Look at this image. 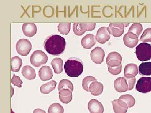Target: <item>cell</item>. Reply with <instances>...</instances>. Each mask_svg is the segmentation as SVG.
Instances as JSON below:
<instances>
[{
	"label": "cell",
	"mask_w": 151,
	"mask_h": 113,
	"mask_svg": "<svg viewBox=\"0 0 151 113\" xmlns=\"http://www.w3.org/2000/svg\"><path fill=\"white\" fill-rule=\"evenodd\" d=\"M66 44L64 38L59 35H52L47 38L45 40L44 47L49 54L58 55L63 53Z\"/></svg>",
	"instance_id": "cell-1"
},
{
	"label": "cell",
	"mask_w": 151,
	"mask_h": 113,
	"mask_svg": "<svg viewBox=\"0 0 151 113\" xmlns=\"http://www.w3.org/2000/svg\"><path fill=\"white\" fill-rule=\"evenodd\" d=\"M64 68L65 73L69 77L76 78L83 73V63L77 58H70L65 62Z\"/></svg>",
	"instance_id": "cell-2"
},
{
	"label": "cell",
	"mask_w": 151,
	"mask_h": 113,
	"mask_svg": "<svg viewBox=\"0 0 151 113\" xmlns=\"http://www.w3.org/2000/svg\"><path fill=\"white\" fill-rule=\"evenodd\" d=\"M137 58L141 61H146L151 59V45L143 42L139 44L136 48Z\"/></svg>",
	"instance_id": "cell-3"
},
{
	"label": "cell",
	"mask_w": 151,
	"mask_h": 113,
	"mask_svg": "<svg viewBox=\"0 0 151 113\" xmlns=\"http://www.w3.org/2000/svg\"><path fill=\"white\" fill-rule=\"evenodd\" d=\"M30 59L32 65L35 67H38L46 64L48 61V57L44 51L38 50L33 52Z\"/></svg>",
	"instance_id": "cell-4"
},
{
	"label": "cell",
	"mask_w": 151,
	"mask_h": 113,
	"mask_svg": "<svg viewBox=\"0 0 151 113\" xmlns=\"http://www.w3.org/2000/svg\"><path fill=\"white\" fill-rule=\"evenodd\" d=\"M32 45L30 41L26 39H19L16 44L17 52L22 56H26L31 51Z\"/></svg>",
	"instance_id": "cell-5"
},
{
	"label": "cell",
	"mask_w": 151,
	"mask_h": 113,
	"mask_svg": "<svg viewBox=\"0 0 151 113\" xmlns=\"http://www.w3.org/2000/svg\"><path fill=\"white\" fill-rule=\"evenodd\" d=\"M136 89L138 92L143 94L151 92V77H142L140 78L136 84Z\"/></svg>",
	"instance_id": "cell-6"
},
{
	"label": "cell",
	"mask_w": 151,
	"mask_h": 113,
	"mask_svg": "<svg viewBox=\"0 0 151 113\" xmlns=\"http://www.w3.org/2000/svg\"><path fill=\"white\" fill-rule=\"evenodd\" d=\"M122 57L121 54L117 52H111L106 58V63L108 67H118L122 65Z\"/></svg>",
	"instance_id": "cell-7"
},
{
	"label": "cell",
	"mask_w": 151,
	"mask_h": 113,
	"mask_svg": "<svg viewBox=\"0 0 151 113\" xmlns=\"http://www.w3.org/2000/svg\"><path fill=\"white\" fill-rule=\"evenodd\" d=\"M105 51L101 47H95L91 51L90 57L94 63L100 64L104 61L105 58Z\"/></svg>",
	"instance_id": "cell-8"
},
{
	"label": "cell",
	"mask_w": 151,
	"mask_h": 113,
	"mask_svg": "<svg viewBox=\"0 0 151 113\" xmlns=\"http://www.w3.org/2000/svg\"><path fill=\"white\" fill-rule=\"evenodd\" d=\"M108 29L110 34L114 37H119L124 34L125 26L124 23H111Z\"/></svg>",
	"instance_id": "cell-9"
},
{
	"label": "cell",
	"mask_w": 151,
	"mask_h": 113,
	"mask_svg": "<svg viewBox=\"0 0 151 113\" xmlns=\"http://www.w3.org/2000/svg\"><path fill=\"white\" fill-rule=\"evenodd\" d=\"M111 38V34L108 31V28L102 27L97 31L95 36V39L98 43L104 44L108 41Z\"/></svg>",
	"instance_id": "cell-10"
},
{
	"label": "cell",
	"mask_w": 151,
	"mask_h": 113,
	"mask_svg": "<svg viewBox=\"0 0 151 113\" xmlns=\"http://www.w3.org/2000/svg\"><path fill=\"white\" fill-rule=\"evenodd\" d=\"M123 40L125 45L130 48H134L139 42L138 36L130 32H128L124 36Z\"/></svg>",
	"instance_id": "cell-11"
},
{
	"label": "cell",
	"mask_w": 151,
	"mask_h": 113,
	"mask_svg": "<svg viewBox=\"0 0 151 113\" xmlns=\"http://www.w3.org/2000/svg\"><path fill=\"white\" fill-rule=\"evenodd\" d=\"M114 87L117 92L123 93L129 90V86L125 77L117 78L114 82Z\"/></svg>",
	"instance_id": "cell-12"
},
{
	"label": "cell",
	"mask_w": 151,
	"mask_h": 113,
	"mask_svg": "<svg viewBox=\"0 0 151 113\" xmlns=\"http://www.w3.org/2000/svg\"><path fill=\"white\" fill-rule=\"evenodd\" d=\"M88 109L90 113H103L104 108L98 100L92 99L88 104Z\"/></svg>",
	"instance_id": "cell-13"
},
{
	"label": "cell",
	"mask_w": 151,
	"mask_h": 113,
	"mask_svg": "<svg viewBox=\"0 0 151 113\" xmlns=\"http://www.w3.org/2000/svg\"><path fill=\"white\" fill-rule=\"evenodd\" d=\"M23 32L28 37H32L35 35L37 32V27L34 23H27L22 25Z\"/></svg>",
	"instance_id": "cell-14"
},
{
	"label": "cell",
	"mask_w": 151,
	"mask_h": 113,
	"mask_svg": "<svg viewBox=\"0 0 151 113\" xmlns=\"http://www.w3.org/2000/svg\"><path fill=\"white\" fill-rule=\"evenodd\" d=\"M38 75L42 81H48L53 77V72L49 66H43L39 70Z\"/></svg>",
	"instance_id": "cell-15"
},
{
	"label": "cell",
	"mask_w": 151,
	"mask_h": 113,
	"mask_svg": "<svg viewBox=\"0 0 151 113\" xmlns=\"http://www.w3.org/2000/svg\"><path fill=\"white\" fill-rule=\"evenodd\" d=\"M139 73L137 66L134 63H130L126 65L124 68V74L125 77L132 78L135 77Z\"/></svg>",
	"instance_id": "cell-16"
},
{
	"label": "cell",
	"mask_w": 151,
	"mask_h": 113,
	"mask_svg": "<svg viewBox=\"0 0 151 113\" xmlns=\"http://www.w3.org/2000/svg\"><path fill=\"white\" fill-rule=\"evenodd\" d=\"M96 40L95 36L92 34H88L85 35L81 41V44L83 48L86 49H90L96 44Z\"/></svg>",
	"instance_id": "cell-17"
},
{
	"label": "cell",
	"mask_w": 151,
	"mask_h": 113,
	"mask_svg": "<svg viewBox=\"0 0 151 113\" xmlns=\"http://www.w3.org/2000/svg\"><path fill=\"white\" fill-rule=\"evenodd\" d=\"M113 109L115 113H126L128 107L127 104L119 99L113 100L112 102Z\"/></svg>",
	"instance_id": "cell-18"
},
{
	"label": "cell",
	"mask_w": 151,
	"mask_h": 113,
	"mask_svg": "<svg viewBox=\"0 0 151 113\" xmlns=\"http://www.w3.org/2000/svg\"><path fill=\"white\" fill-rule=\"evenodd\" d=\"M59 98L61 102L68 104L72 100V92L68 89H63L59 92Z\"/></svg>",
	"instance_id": "cell-19"
},
{
	"label": "cell",
	"mask_w": 151,
	"mask_h": 113,
	"mask_svg": "<svg viewBox=\"0 0 151 113\" xmlns=\"http://www.w3.org/2000/svg\"><path fill=\"white\" fill-rule=\"evenodd\" d=\"M89 92L92 95L94 96H98L101 95L103 91V85L101 83L97 81H94L90 84L89 87Z\"/></svg>",
	"instance_id": "cell-20"
},
{
	"label": "cell",
	"mask_w": 151,
	"mask_h": 113,
	"mask_svg": "<svg viewBox=\"0 0 151 113\" xmlns=\"http://www.w3.org/2000/svg\"><path fill=\"white\" fill-rule=\"evenodd\" d=\"M22 73L23 76L27 80H34L35 78V70L29 65H25L22 69Z\"/></svg>",
	"instance_id": "cell-21"
},
{
	"label": "cell",
	"mask_w": 151,
	"mask_h": 113,
	"mask_svg": "<svg viewBox=\"0 0 151 113\" xmlns=\"http://www.w3.org/2000/svg\"><path fill=\"white\" fill-rule=\"evenodd\" d=\"M57 83L55 81H51L43 85L40 88V92L42 94H47L52 92L56 88Z\"/></svg>",
	"instance_id": "cell-22"
},
{
	"label": "cell",
	"mask_w": 151,
	"mask_h": 113,
	"mask_svg": "<svg viewBox=\"0 0 151 113\" xmlns=\"http://www.w3.org/2000/svg\"><path fill=\"white\" fill-rule=\"evenodd\" d=\"M22 65L21 58L17 56H14L11 58V69L13 72H19Z\"/></svg>",
	"instance_id": "cell-23"
},
{
	"label": "cell",
	"mask_w": 151,
	"mask_h": 113,
	"mask_svg": "<svg viewBox=\"0 0 151 113\" xmlns=\"http://www.w3.org/2000/svg\"><path fill=\"white\" fill-rule=\"evenodd\" d=\"M139 73L141 75H151V62L141 63L139 67Z\"/></svg>",
	"instance_id": "cell-24"
},
{
	"label": "cell",
	"mask_w": 151,
	"mask_h": 113,
	"mask_svg": "<svg viewBox=\"0 0 151 113\" xmlns=\"http://www.w3.org/2000/svg\"><path fill=\"white\" fill-rule=\"evenodd\" d=\"M63 61L61 58H55L52 59L51 62V65L54 69L55 73L56 74H60L63 72Z\"/></svg>",
	"instance_id": "cell-25"
},
{
	"label": "cell",
	"mask_w": 151,
	"mask_h": 113,
	"mask_svg": "<svg viewBox=\"0 0 151 113\" xmlns=\"http://www.w3.org/2000/svg\"><path fill=\"white\" fill-rule=\"evenodd\" d=\"M119 100L123 101L127 104L128 108H131L134 107L136 103V100L133 96L129 94L122 95L119 99Z\"/></svg>",
	"instance_id": "cell-26"
},
{
	"label": "cell",
	"mask_w": 151,
	"mask_h": 113,
	"mask_svg": "<svg viewBox=\"0 0 151 113\" xmlns=\"http://www.w3.org/2000/svg\"><path fill=\"white\" fill-rule=\"evenodd\" d=\"M63 89H68L71 92H73V85L71 81L67 79H63L60 81L58 90L59 92Z\"/></svg>",
	"instance_id": "cell-27"
},
{
	"label": "cell",
	"mask_w": 151,
	"mask_h": 113,
	"mask_svg": "<svg viewBox=\"0 0 151 113\" xmlns=\"http://www.w3.org/2000/svg\"><path fill=\"white\" fill-rule=\"evenodd\" d=\"M143 31V26L139 23L133 24L129 29L128 32H132L139 37Z\"/></svg>",
	"instance_id": "cell-28"
},
{
	"label": "cell",
	"mask_w": 151,
	"mask_h": 113,
	"mask_svg": "<svg viewBox=\"0 0 151 113\" xmlns=\"http://www.w3.org/2000/svg\"><path fill=\"white\" fill-rule=\"evenodd\" d=\"M97 81L96 78L92 76H87L85 77L82 81V87L85 91L89 92V87L90 84L94 81Z\"/></svg>",
	"instance_id": "cell-29"
},
{
	"label": "cell",
	"mask_w": 151,
	"mask_h": 113,
	"mask_svg": "<svg viewBox=\"0 0 151 113\" xmlns=\"http://www.w3.org/2000/svg\"><path fill=\"white\" fill-rule=\"evenodd\" d=\"M70 23H60L58 26V30L61 34L67 35L71 29Z\"/></svg>",
	"instance_id": "cell-30"
},
{
	"label": "cell",
	"mask_w": 151,
	"mask_h": 113,
	"mask_svg": "<svg viewBox=\"0 0 151 113\" xmlns=\"http://www.w3.org/2000/svg\"><path fill=\"white\" fill-rule=\"evenodd\" d=\"M64 109L58 103H53L49 107L48 113H63Z\"/></svg>",
	"instance_id": "cell-31"
},
{
	"label": "cell",
	"mask_w": 151,
	"mask_h": 113,
	"mask_svg": "<svg viewBox=\"0 0 151 113\" xmlns=\"http://www.w3.org/2000/svg\"><path fill=\"white\" fill-rule=\"evenodd\" d=\"M140 39L144 42H151V28L145 30Z\"/></svg>",
	"instance_id": "cell-32"
},
{
	"label": "cell",
	"mask_w": 151,
	"mask_h": 113,
	"mask_svg": "<svg viewBox=\"0 0 151 113\" xmlns=\"http://www.w3.org/2000/svg\"><path fill=\"white\" fill-rule=\"evenodd\" d=\"M95 23H80V28L85 32L93 31L95 29Z\"/></svg>",
	"instance_id": "cell-33"
},
{
	"label": "cell",
	"mask_w": 151,
	"mask_h": 113,
	"mask_svg": "<svg viewBox=\"0 0 151 113\" xmlns=\"http://www.w3.org/2000/svg\"><path fill=\"white\" fill-rule=\"evenodd\" d=\"M11 83L19 88H21L22 84H23L22 81L21 80L20 77L19 76H17L15 74H14L12 78L11 79Z\"/></svg>",
	"instance_id": "cell-34"
},
{
	"label": "cell",
	"mask_w": 151,
	"mask_h": 113,
	"mask_svg": "<svg viewBox=\"0 0 151 113\" xmlns=\"http://www.w3.org/2000/svg\"><path fill=\"white\" fill-rule=\"evenodd\" d=\"M122 65L118 67H108V70L109 73L112 75H119L122 72Z\"/></svg>",
	"instance_id": "cell-35"
},
{
	"label": "cell",
	"mask_w": 151,
	"mask_h": 113,
	"mask_svg": "<svg viewBox=\"0 0 151 113\" xmlns=\"http://www.w3.org/2000/svg\"><path fill=\"white\" fill-rule=\"evenodd\" d=\"M73 30L76 35L81 36L85 32L81 29L80 27V23H74L73 26Z\"/></svg>",
	"instance_id": "cell-36"
},
{
	"label": "cell",
	"mask_w": 151,
	"mask_h": 113,
	"mask_svg": "<svg viewBox=\"0 0 151 113\" xmlns=\"http://www.w3.org/2000/svg\"><path fill=\"white\" fill-rule=\"evenodd\" d=\"M128 83V86H129V90L128 91H131L134 89V87L135 83H136V79L135 77L132 78H126Z\"/></svg>",
	"instance_id": "cell-37"
},
{
	"label": "cell",
	"mask_w": 151,
	"mask_h": 113,
	"mask_svg": "<svg viewBox=\"0 0 151 113\" xmlns=\"http://www.w3.org/2000/svg\"><path fill=\"white\" fill-rule=\"evenodd\" d=\"M33 113H46L45 111L40 109H36L33 111Z\"/></svg>",
	"instance_id": "cell-38"
},
{
	"label": "cell",
	"mask_w": 151,
	"mask_h": 113,
	"mask_svg": "<svg viewBox=\"0 0 151 113\" xmlns=\"http://www.w3.org/2000/svg\"><path fill=\"white\" fill-rule=\"evenodd\" d=\"M124 24V26H125V27H127V26H128V25H129V24Z\"/></svg>",
	"instance_id": "cell-39"
}]
</instances>
